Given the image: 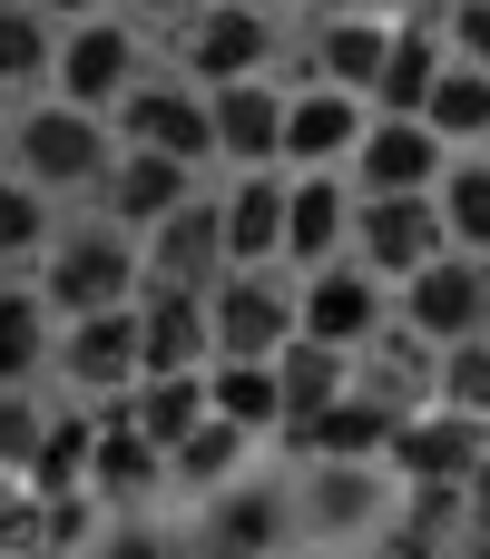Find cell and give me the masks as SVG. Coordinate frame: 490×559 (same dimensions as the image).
Segmentation results:
<instances>
[{"label": "cell", "instance_id": "6da1fadb", "mask_svg": "<svg viewBox=\"0 0 490 559\" xmlns=\"http://www.w3.org/2000/svg\"><path fill=\"white\" fill-rule=\"evenodd\" d=\"M20 177L49 197V187H98L108 177V128H98V108H29L20 118Z\"/></svg>", "mask_w": 490, "mask_h": 559}, {"label": "cell", "instance_id": "7a4b0ae2", "mask_svg": "<svg viewBox=\"0 0 490 559\" xmlns=\"http://www.w3.org/2000/svg\"><path fill=\"white\" fill-rule=\"evenodd\" d=\"M138 295V246L118 236V226H88V236H59V255H49V314L69 324V314H108V305H128Z\"/></svg>", "mask_w": 490, "mask_h": 559}, {"label": "cell", "instance_id": "3957f363", "mask_svg": "<svg viewBox=\"0 0 490 559\" xmlns=\"http://www.w3.org/2000/svg\"><path fill=\"white\" fill-rule=\"evenodd\" d=\"M206 334H216V364H275V344L295 334V295L255 265L216 275V305H206Z\"/></svg>", "mask_w": 490, "mask_h": 559}, {"label": "cell", "instance_id": "277c9868", "mask_svg": "<svg viewBox=\"0 0 490 559\" xmlns=\"http://www.w3.org/2000/svg\"><path fill=\"white\" fill-rule=\"evenodd\" d=\"M490 452V413H452V403H422V413H403L393 423V442H383V462L393 472H413V481H471V462Z\"/></svg>", "mask_w": 490, "mask_h": 559}, {"label": "cell", "instance_id": "5b68a950", "mask_svg": "<svg viewBox=\"0 0 490 559\" xmlns=\"http://www.w3.org/2000/svg\"><path fill=\"white\" fill-rule=\"evenodd\" d=\"M49 69H59V98H69V108H118V98L138 88V39H128L118 20H79Z\"/></svg>", "mask_w": 490, "mask_h": 559}, {"label": "cell", "instance_id": "8992f818", "mask_svg": "<svg viewBox=\"0 0 490 559\" xmlns=\"http://www.w3.org/2000/svg\"><path fill=\"white\" fill-rule=\"evenodd\" d=\"M354 167H363V197H432V177H442V138L422 128V118H363V138H354Z\"/></svg>", "mask_w": 490, "mask_h": 559}, {"label": "cell", "instance_id": "52a82bcc", "mask_svg": "<svg viewBox=\"0 0 490 559\" xmlns=\"http://www.w3.org/2000/svg\"><path fill=\"white\" fill-rule=\"evenodd\" d=\"M354 226H363V275H422L432 255H452L432 197H363Z\"/></svg>", "mask_w": 490, "mask_h": 559}, {"label": "cell", "instance_id": "ba28073f", "mask_svg": "<svg viewBox=\"0 0 490 559\" xmlns=\"http://www.w3.org/2000/svg\"><path fill=\"white\" fill-rule=\"evenodd\" d=\"M128 314H138V373H196V364L216 354L206 295H196V285H147Z\"/></svg>", "mask_w": 490, "mask_h": 559}, {"label": "cell", "instance_id": "9c48e42d", "mask_svg": "<svg viewBox=\"0 0 490 559\" xmlns=\"http://www.w3.org/2000/svg\"><path fill=\"white\" fill-rule=\"evenodd\" d=\"M128 305H138V295H128ZM128 305L59 324V373H69L79 393H128V383H138V314H128Z\"/></svg>", "mask_w": 490, "mask_h": 559}, {"label": "cell", "instance_id": "30bf717a", "mask_svg": "<svg viewBox=\"0 0 490 559\" xmlns=\"http://www.w3.org/2000/svg\"><path fill=\"white\" fill-rule=\"evenodd\" d=\"M118 118H128V147H157V157H216V128H206V98L196 88H167V79H138L128 98H118Z\"/></svg>", "mask_w": 490, "mask_h": 559}, {"label": "cell", "instance_id": "8fae6325", "mask_svg": "<svg viewBox=\"0 0 490 559\" xmlns=\"http://www.w3.org/2000/svg\"><path fill=\"white\" fill-rule=\"evenodd\" d=\"M265 49H275V29H265V10H255V0H216V10H196V29H187V69H196L206 88L255 79V69H265Z\"/></svg>", "mask_w": 490, "mask_h": 559}, {"label": "cell", "instance_id": "7c38bea8", "mask_svg": "<svg viewBox=\"0 0 490 559\" xmlns=\"http://www.w3.org/2000/svg\"><path fill=\"white\" fill-rule=\"evenodd\" d=\"M226 265V216H216V197H177L157 226H147V275L157 285H206Z\"/></svg>", "mask_w": 490, "mask_h": 559}, {"label": "cell", "instance_id": "4fadbf2b", "mask_svg": "<svg viewBox=\"0 0 490 559\" xmlns=\"http://www.w3.org/2000/svg\"><path fill=\"white\" fill-rule=\"evenodd\" d=\"M393 423H403L393 403H373V393H334L324 413L285 423V442H295V452H314V462H383Z\"/></svg>", "mask_w": 490, "mask_h": 559}, {"label": "cell", "instance_id": "5bb4252c", "mask_svg": "<svg viewBox=\"0 0 490 559\" xmlns=\"http://www.w3.org/2000/svg\"><path fill=\"white\" fill-rule=\"evenodd\" d=\"M354 138H363V98H354V88H334V79H314V88H295V98H285V147H275V157L334 167V157H354Z\"/></svg>", "mask_w": 490, "mask_h": 559}, {"label": "cell", "instance_id": "9a60e30c", "mask_svg": "<svg viewBox=\"0 0 490 559\" xmlns=\"http://www.w3.org/2000/svg\"><path fill=\"white\" fill-rule=\"evenodd\" d=\"M206 128H216V157L265 167V157L285 147V98H275L265 79H226V88L206 98Z\"/></svg>", "mask_w": 490, "mask_h": 559}, {"label": "cell", "instance_id": "2e32d148", "mask_svg": "<svg viewBox=\"0 0 490 559\" xmlns=\"http://www.w3.org/2000/svg\"><path fill=\"white\" fill-rule=\"evenodd\" d=\"M403 285H413V334H422V344H462V334H481L490 285L471 275V265L432 255V265H422V275H403Z\"/></svg>", "mask_w": 490, "mask_h": 559}, {"label": "cell", "instance_id": "e0dca14e", "mask_svg": "<svg viewBox=\"0 0 490 559\" xmlns=\"http://www.w3.org/2000/svg\"><path fill=\"white\" fill-rule=\"evenodd\" d=\"M206 501H216L206 511V559H265L285 540V501L265 481H216Z\"/></svg>", "mask_w": 490, "mask_h": 559}, {"label": "cell", "instance_id": "ac0fdd59", "mask_svg": "<svg viewBox=\"0 0 490 559\" xmlns=\"http://www.w3.org/2000/svg\"><path fill=\"white\" fill-rule=\"evenodd\" d=\"M334 393H354V354L344 344H314V334H285L275 344V403H285V423L324 413Z\"/></svg>", "mask_w": 490, "mask_h": 559}, {"label": "cell", "instance_id": "d6986e66", "mask_svg": "<svg viewBox=\"0 0 490 559\" xmlns=\"http://www.w3.org/2000/svg\"><path fill=\"white\" fill-rule=\"evenodd\" d=\"M196 423H206V373H138V383H128V432H138V442L177 452Z\"/></svg>", "mask_w": 490, "mask_h": 559}, {"label": "cell", "instance_id": "ffe728a7", "mask_svg": "<svg viewBox=\"0 0 490 559\" xmlns=\"http://www.w3.org/2000/svg\"><path fill=\"white\" fill-rule=\"evenodd\" d=\"M363 344H373V364H363L354 393H373V403H393V413H422V403H432V364H442V344H422L413 324H403V334H363Z\"/></svg>", "mask_w": 490, "mask_h": 559}, {"label": "cell", "instance_id": "44dd1931", "mask_svg": "<svg viewBox=\"0 0 490 559\" xmlns=\"http://www.w3.org/2000/svg\"><path fill=\"white\" fill-rule=\"evenodd\" d=\"M108 206L128 216V226H157L177 197H187V157H157V147H128V157H108Z\"/></svg>", "mask_w": 490, "mask_h": 559}, {"label": "cell", "instance_id": "7402d4cb", "mask_svg": "<svg viewBox=\"0 0 490 559\" xmlns=\"http://www.w3.org/2000/svg\"><path fill=\"white\" fill-rule=\"evenodd\" d=\"M413 118H422L442 147H452V138H490V69H471V59H452V49H442V79L422 88V108H413Z\"/></svg>", "mask_w": 490, "mask_h": 559}, {"label": "cell", "instance_id": "603a6c76", "mask_svg": "<svg viewBox=\"0 0 490 559\" xmlns=\"http://www.w3.org/2000/svg\"><path fill=\"white\" fill-rule=\"evenodd\" d=\"M216 216H226V265L285 255V187H275V177H246L236 197H216Z\"/></svg>", "mask_w": 490, "mask_h": 559}, {"label": "cell", "instance_id": "cb8c5ba5", "mask_svg": "<svg viewBox=\"0 0 490 559\" xmlns=\"http://www.w3.org/2000/svg\"><path fill=\"white\" fill-rule=\"evenodd\" d=\"M383 20L373 10H334V29L314 39V69L334 79V88H354V98H373V69H383Z\"/></svg>", "mask_w": 490, "mask_h": 559}, {"label": "cell", "instance_id": "d4e9b609", "mask_svg": "<svg viewBox=\"0 0 490 559\" xmlns=\"http://www.w3.org/2000/svg\"><path fill=\"white\" fill-rule=\"evenodd\" d=\"M432 79H442V39H432V29H393V39H383V69H373V108H383V118H413Z\"/></svg>", "mask_w": 490, "mask_h": 559}, {"label": "cell", "instance_id": "484cf974", "mask_svg": "<svg viewBox=\"0 0 490 559\" xmlns=\"http://www.w3.org/2000/svg\"><path fill=\"white\" fill-rule=\"evenodd\" d=\"M344 216H354V206H344L334 177H295V187H285V255H295V265H324L334 236H344Z\"/></svg>", "mask_w": 490, "mask_h": 559}, {"label": "cell", "instance_id": "4316f807", "mask_svg": "<svg viewBox=\"0 0 490 559\" xmlns=\"http://www.w3.org/2000/svg\"><path fill=\"white\" fill-rule=\"evenodd\" d=\"M157 472H167L157 442H138L128 423H98V442H88V491L98 501H138V491H157Z\"/></svg>", "mask_w": 490, "mask_h": 559}, {"label": "cell", "instance_id": "83f0119b", "mask_svg": "<svg viewBox=\"0 0 490 559\" xmlns=\"http://www.w3.org/2000/svg\"><path fill=\"white\" fill-rule=\"evenodd\" d=\"M304 334L354 354V344L373 334V275H314V295H304Z\"/></svg>", "mask_w": 490, "mask_h": 559}, {"label": "cell", "instance_id": "f1b7e54d", "mask_svg": "<svg viewBox=\"0 0 490 559\" xmlns=\"http://www.w3.org/2000/svg\"><path fill=\"white\" fill-rule=\"evenodd\" d=\"M206 413H226L236 432H275V423H285V403H275V364H216Z\"/></svg>", "mask_w": 490, "mask_h": 559}, {"label": "cell", "instance_id": "f546056e", "mask_svg": "<svg viewBox=\"0 0 490 559\" xmlns=\"http://www.w3.org/2000/svg\"><path fill=\"white\" fill-rule=\"evenodd\" d=\"M49 364V295H0V393Z\"/></svg>", "mask_w": 490, "mask_h": 559}, {"label": "cell", "instance_id": "4dcf8cb0", "mask_svg": "<svg viewBox=\"0 0 490 559\" xmlns=\"http://www.w3.org/2000/svg\"><path fill=\"white\" fill-rule=\"evenodd\" d=\"M236 462H246V432L226 423V413H206L177 452H167V472L187 481V491H216V481H236Z\"/></svg>", "mask_w": 490, "mask_h": 559}, {"label": "cell", "instance_id": "1f68e13d", "mask_svg": "<svg viewBox=\"0 0 490 559\" xmlns=\"http://www.w3.org/2000/svg\"><path fill=\"white\" fill-rule=\"evenodd\" d=\"M49 59H59L49 20H39L29 0H0V88H29V79H39Z\"/></svg>", "mask_w": 490, "mask_h": 559}, {"label": "cell", "instance_id": "d6a6232c", "mask_svg": "<svg viewBox=\"0 0 490 559\" xmlns=\"http://www.w3.org/2000/svg\"><path fill=\"white\" fill-rule=\"evenodd\" d=\"M88 442H98V423H39L29 491H79V481H88Z\"/></svg>", "mask_w": 490, "mask_h": 559}, {"label": "cell", "instance_id": "836d02e7", "mask_svg": "<svg viewBox=\"0 0 490 559\" xmlns=\"http://www.w3.org/2000/svg\"><path fill=\"white\" fill-rule=\"evenodd\" d=\"M432 403H452V413H490V344H481V334L442 344V364H432Z\"/></svg>", "mask_w": 490, "mask_h": 559}, {"label": "cell", "instance_id": "e575fe53", "mask_svg": "<svg viewBox=\"0 0 490 559\" xmlns=\"http://www.w3.org/2000/svg\"><path fill=\"white\" fill-rule=\"evenodd\" d=\"M383 501H373V462H324V481H314V521L324 531H363Z\"/></svg>", "mask_w": 490, "mask_h": 559}, {"label": "cell", "instance_id": "d590c367", "mask_svg": "<svg viewBox=\"0 0 490 559\" xmlns=\"http://www.w3.org/2000/svg\"><path fill=\"white\" fill-rule=\"evenodd\" d=\"M432 206H442V236L452 246L490 255V167H452V197H432Z\"/></svg>", "mask_w": 490, "mask_h": 559}, {"label": "cell", "instance_id": "8d00e7d4", "mask_svg": "<svg viewBox=\"0 0 490 559\" xmlns=\"http://www.w3.org/2000/svg\"><path fill=\"white\" fill-rule=\"evenodd\" d=\"M49 246V197L29 177H0V255H39Z\"/></svg>", "mask_w": 490, "mask_h": 559}, {"label": "cell", "instance_id": "74e56055", "mask_svg": "<svg viewBox=\"0 0 490 559\" xmlns=\"http://www.w3.org/2000/svg\"><path fill=\"white\" fill-rule=\"evenodd\" d=\"M29 452H39V413L20 393H0V472H29Z\"/></svg>", "mask_w": 490, "mask_h": 559}, {"label": "cell", "instance_id": "f35d334b", "mask_svg": "<svg viewBox=\"0 0 490 559\" xmlns=\"http://www.w3.org/2000/svg\"><path fill=\"white\" fill-rule=\"evenodd\" d=\"M452 59L490 69V0H462V10H452Z\"/></svg>", "mask_w": 490, "mask_h": 559}, {"label": "cell", "instance_id": "ab89813d", "mask_svg": "<svg viewBox=\"0 0 490 559\" xmlns=\"http://www.w3.org/2000/svg\"><path fill=\"white\" fill-rule=\"evenodd\" d=\"M20 540H39V491H10L0 481V559L20 550Z\"/></svg>", "mask_w": 490, "mask_h": 559}, {"label": "cell", "instance_id": "60d3db41", "mask_svg": "<svg viewBox=\"0 0 490 559\" xmlns=\"http://www.w3.org/2000/svg\"><path fill=\"white\" fill-rule=\"evenodd\" d=\"M98 559H167V550H157L147 531H108V550H98Z\"/></svg>", "mask_w": 490, "mask_h": 559}, {"label": "cell", "instance_id": "b9f144b4", "mask_svg": "<svg viewBox=\"0 0 490 559\" xmlns=\"http://www.w3.org/2000/svg\"><path fill=\"white\" fill-rule=\"evenodd\" d=\"M29 10H39V20H88L98 0H29Z\"/></svg>", "mask_w": 490, "mask_h": 559}, {"label": "cell", "instance_id": "7bdbcfd3", "mask_svg": "<svg viewBox=\"0 0 490 559\" xmlns=\"http://www.w3.org/2000/svg\"><path fill=\"white\" fill-rule=\"evenodd\" d=\"M471 501H481V521H490V452L471 462Z\"/></svg>", "mask_w": 490, "mask_h": 559}, {"label": "cell", "instance_id": "ee69618b", "mask_svg": "<svg viewBox=\"0 0 490 559\" xmlns=\"http://www.w3.org/2000/svg\"><path fill=\"white\" fill-rule=\"evenodd\" d=\"M128 10H157V20H177V10H196V0H128Z\"/></svg>", "mask_w": 490, "mask_h": 559}, {"label": "cell", "instance_id": "f6af8a7d", "mask_svg": "<svg viewBox=\"0 0 490 559\" xmlns=\"http://www.w3.org/2000/svg\"><path fill=\"white\" fill-rule=\"evenodd\" d=\"M324 10H373V0H324Z\"/></svg>", "mask_w": 490, "mask_h": 559}, {"label": "cell", "instance_id": "bcb514c9", "mask_svg": "<svg viewBox=\"0 0 490 559\" xmlns=\"http://www.w3.org/2000/svg\"><path fill=\"white\" fill-rule=\"evenodd\" d=\"M255 10H275V0H255Z\"/></svg>", "mask_w": 490, "mask_h": 559}, {"label": "cell", "instance_id": "7dc6e473", "mask_svg": "<svg viewBox=\"0 0 490 559\" xmlns=\"http://www.w3.org/2000/svg\"><path fill=\"white\" fill-rule=\"evenodd\" d=\"M452 10H462V0H452Z\"/></svg>", "mask_w": 490, "mask_h": 559}]
</instances>
